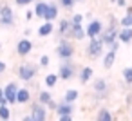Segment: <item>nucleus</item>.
I'll return each mask as SVG.
<instances>
[{"mask_svg": "<svg viewBox=\"0 0 132 121\" xmlns=\"http://www.w3.org/2000/svg\"><path fill=\"white\" fill-rule=\"evenodd\" d=\"M81 20H83V16L81 15H72V18H71V24H81Z\"/></svg>", "mask_w": 132, "mask_h": 121, "instance_id": "c756f323", "label": "nucleus"}, {"mask_svg": "<svg viewBox=\"0 0 132 121\" xmlns=\"http://www.w3.org/2000/svg\"><path fill=\"white\" fill-rule=\"evenodd\" d=\"M58 74H47L45 76V80H44V83H45V87H49V89H53V87H56V83H58Z\"/></svg>", "mask_w": 132, "mask_h": 121, "instance_id": "5701e85b", "label": "nucleus"}, {"mask_svg": "<svg viewBox=\"0 0 132 121\" xmlns=\"http://www.w3.org/2000/svg\"><path fill=\"white\" fill-rule=\"evenodd\" d=\"M92 74H94V71L90 67H81L80 69V81L81 83H89V80L92 78Z\"/></svg>", "mask_w": 132, "mask_h": 121, "instance_id": "aec40b11", "label": "nucleus"}, {"mask_svg": "<svg viewBox=\"0 0 132 121\" xmlns=\"http://www.w3.org/2000/svg\"><path fill=\"white\" fill-rule=\"evenodd\" d=\"M0 105H7V99L4 96V89L2 87H0Z\"/></svg>", "mask_w": 132, "mask_h": 121, "instance_id": "2f4dec72", "label": "nucleus"}, {"mask_svg": "<svg viewBox=\"0 0 132 121\" xmlns=\"http://www.w3.org/2000/svg\"><path fill=\"white\" fill-rule=\"evenodd\" d=\"M118 27H116V24H110L109 27H105L103 31H101V34H100V40L103 42V45H110L114 40H118Z\"/></svg>", "mask_w": 132, "mask_h": 121, "instance_id": "39448f33", "label": "nucleus"}, {"mask_svg": "<svg viewBox=\"0 0 132 121\" xmlns=\"http://www.w3.org/2000/svg\"><path fill=\"white\" fill-rule=\"evenodd\" d=\"M29 101H31V90L29 89H18V92H16V103L26 105Z\"/></svg>", "mask_w": 132, "mask_h": 121, "instance_id": "ddd939ff", "label": "nucleus"}, {"mask_svg": "<svg viewBox=\"0 0 132 121\" xmlns=\"http://www.w3.org/2000/svg\"><path fill=\"white\" fill-rule=\"evenodd\" d=\"M92 90H94L98 96H101V98H107V96H109V85H107V81L101 80V78H98V80L94 81Z\"/></svg>", "mask_w": 132, "mask_h": 121, "instance_id": "f8f14e48", "label": "nucleus"}, {"mask_svg": "<svg viewBox=\"0 0 132 121\" xmlns=\"http://www.w3.org/2000/svg\"><path fill=\"white\" fill-rule=\"evenodd\" d=\"M96 119H98V121H112V114H110V110H107V108H101V110L98 112Z\"/></svg>", "mask_w": 132, "mask_h": 121, "instance_id": "393cba45", "label": "nucleus"}, {"mask_svg": "<svg viewBox=\"0 0 132 121\" xmlns=\"http://www.w3.org/2000/svg\"><path fill=\"white\" fill-rule=\"evenodd\" d=\"M11 117V110H9V107L7 105H0V119H9Z\"/></svg>", "mask_w": 132, "mask_h": 121, "instance_id": "a878e982", "label": "nucleus"}, {"mask_svg": "<svg viewBox=\"0 0 132 121\" xmlns=\"http://www.w3.org/2000/svg\"><path fill=\"white\" fill-rule=\"evenodd\" d=\"M125 103H127V105H130V103H132V96H130V94L127 96V99H125Z\"/></svg>", "mask_w": 132, "mask_h": 121, "instance_id": "ea45409f", "label": "nucleus"}, {"mask_svg": "<svg viewBox=\"0 0 132 121\" xmlns=\"http://www.w3.org/2000/svg\"><path fill=\"white\" fill-rule=\"evenodd\" d=\"M58 119H60V121H71L72 116H71V114H62V116H58Z\"/></svg>", "mask_w": 132, "mask_h": 121, "instance_id": "f704fd0d", "label": "nucleus"}, {"mask_svg": "<svg viewBox=\"0 0 132 121\" xmlns=\"http://www.w3.org/2000/svg\"><path fill=\"white\" fill-rule=\"evenodd\" d=\"M56 18H58V6H56V4H49V6H47V11H45V15H44V20L53 22V20H56Z\"/></svg>", "mask_w": 132, "mask_h": 121, "instance_id": "dca6fc26", "label": "nucleus"}, {"mask_svg": "<svg viewBox=\"0 0 132 121\" xmlns=\"http://www.w3.org/2000/svg\"><path fill=\"white\" fill-rule=\"evenodd\" d=\"M76 65L71 62V60H63V63L60 65V69H58V78L60 80H65V81H69V80H72L74 76H76Z\"/></svg>", "mask_w": 132, "mask_h": 121, "instance_id": "7ed1b4c3", "label": "nucleus"}, {"mask_svg": "<svg viewBox=\"0 0 132 121\" xmlns=\"http://www.w3.org/2000/svg\"><path fill=\"white\" fill-rule=\"evenodd\" d=\"M101 53H103V42H101L98 36L89 38V45H87V56H89V58H92V60H96L98 56H101Z\"/></svg>", "mask_w": 132, "mask_h": 121, "instance_id": "20e7f679", "label": "nucleus"}, {"mask_svg": "<svg viewBox=\"0 0 132 121\" xmlns=\"http://www.w3.org/2000/svg\"><path fill=\"white\" fill-rule=\"evenodd\" d=\"M49 62H51V60H49V56H45V54H44V56H40V67H47V65H49Z\"/></svg>", "mask_w": 132, "mask_h": 121, "instance_id": "7c9ffc66", "label": "nucleus"}, {"mask_svg": "<svg viewBox=\"0 0 132 121\" xmlns=\"http://www.w3.org/2000/svg\"><path fill=\"white\" fill-rule=\"evenodd\" d=\"M31 51H33V42L26 36V38H22L18 44H16V54L18 56H27V54H31Z\"/></svg>", "mask_w": 132, "mask_h": 121, "instance_id": "9d476101", "label": "nucleus"}, {"mask_svg": "<svg viewBox=\"0 0 132 121\" xmlns=\"http://www.w3.org/2000/svg\"><path fill=\"white\" fill-rule=\"evenodd\" d=\"M56 107H58V103H56L54 99H51V101L47 103V108H49V110H56Z\"/></svg>", "mask_w": 132, "mask_h": 121, "instance_id": "72a5a7b5", "label": "nucleus"}, {"mask_svg": "<svg viewBox=\"0 0 132 121\" xmlns=\"http://www.w3.org/2000/svg\"><path fill=\"white\" fill-rule=\"evenodd\" d=\"M53 31H54L53 22L45 20V24H42V25L38 27V36H49V34H53Z\"/></svg>", "mask_w": 132, "mask_h": 121, "instance_id": "a211bd4d", "label": "nucleus"}, {"mask_svg": "<svg viewBox=\"0 0 132 121\" xmlns=\"http://www.w3.org/2000/svg\"><path fill=\"white\" fill-rule=\"evenodd\" d=\"M15 24V15L9 6L0 7V27H11Z\"/></svg>", "mask_w": 132, "mask_h": 121, "instance_id": "423d86ee", "label": "nucleus"}, {"mask_svg": "<svg viewBox=\"0 0 132 121\" xmlns=\"http://www.w3.org/2000/svg\"><path fill=\"white\" fill-rule=\"evenodd\" d=\"M110 2H116V0H110Z\"/></svg>", "mask_w": 132, "mask_h": 121, "instance_id": "37998d69", "label": "nucleus"}, {"mask_svg": "<svg viewBox=\"0 0 132 121\" xmlns=\"http://www.w3.org/2000/svg\"><path fill=\"white\" fill-rule=\"evenodd\" d=\"M114 62H116V51L109 49V53L103 54V69H110L114 65Z\"/></svg>", "mask_w": 132, "mask_h": 121, "instance_id": "f3484780", "label": "nucleus"}, {"mask_svg": "<svg viewBox=\"0 0 132 121\" xmlns=\"http://www.w3.org/2000/svg\"><path fill=\"white\" fill-rule=\"evenodd\" d=\"M56 29H58V34H60V36H67V34H69V29H71V20L62 18V20H60V25H58Z\"/></svg>", "mask_w": 132, "mask_h": 121, "instance_id": "6ab92c4d", "label": "nucleus"}, {"mask_svg": "<svg viewBox=\"0 0 132 121\" xmlns=\"http://www.w3.org/2000/svg\"><path fill=\"white\" fill-rule=\"evenodd\" d=\"M16 92H18V85H16L15 81H11V83L6 85L4 96H6V99H7V105H15V103H16Z\"/></svg>", "mask_w": 132, "mask_h": 121, "instance_id": "1a4fd4ad", "label": "nucleus"}, {"mask_svg": "<svg viewBox=\"0 0 132 121\" xmlns=\"http://www.w3.org/2000/svg\"><path fill=\"white\" fill-rule=\"evenodd\" d=\"M116 4L119 7H127V0H116Z\"/></svg>", "mask_w": 132, "mask_h": 121, "instance_id": "58836bf2", "label": "nucleus"}, {"mask_svg": "<svg viewBox=\"0 0 132 121\" xmlns=\"http://www.w3.org/2000/svg\"><path fill=\"white\" fill-rule=\"evenodd\" d=\"M31 2H33V0H15L16 6H29Z\"/></svg>", "mask_w": 132, "mask_h": 121, "instance_id": "473e14b6", "label": "nucleus"}, {"mask_svg": "<svg viewBox=\"0 0 132 121\" xmlns=\"http://www.w3.org/2000/svg\"><path fill=\"white\" fill-rule=\"evenodd\" d=\"M35 18V11H27L26 13V20H33Z\"/></svg>", "mask_w": 132, "mask_h": 121, "instance_id": "4c0bfd02", "label": "nucleus"}, {"mask_svg": "<svg viewBox=\"0 0 132 121\" xmlns=\"http://www.w3.org/2000/svg\"><path fill=\"white\" fill-rule=\"evenodd\" d=\"M78 98H80V92H78L76 89H69V90L63 94V101H67V103H74Z\"/></svg>", "mask_w": 132, "mask_h": 121, "instance_id": "412c9836", "label": "nucleus"}, {"mask_svg": "<svg viewBox=\"0 0 132 121\" xmlns=\"http://www.w3.org/2000/svg\"><path fill=\"white\" fill-rule=\"evenodd\" d=\"M56 54H58L60 60H71L74 56V45L65 36H62V40H60V44L56 47Z\"/></svg>", "mask_w": 132, "mask_h": 121, "instance_id": "f257e3e1", "label": "nucleus"}, {"mask_svg": "<svg viewBox=\"0 0 132 121\" xmlns=\"http://www.w3.org/2000/svg\"><path fill=\"white\" fill-rule=\"evenodd\" d=\"M0 49H2V44H0Z\"/></svg>", "mask_w": 132, "mask_h": 121, "instance_id": "c03bdc74", "label": "nucleus"}, {"mask_svg": "<svg viewBox=\"0 0 132 121\" xmlns=\"http://www.w3.org/2000/svg\"><path fill=\"white\" fill-rule=\"evenodd\" d=\"M103 31V24L100 20H92L89 22V25L85 27V36L87 38H94V36H100Z\"/></svg>", "mask_w": 132, "mask_h": 121, "instance_id": "6e6552de", "label": "nucleus"}, {"mask_svg": "<svg viewBox=\"0 0 132 121\" xmlns=\"http://www.w3.org/2000/svg\"><path fill=\"white\" fill-rule=\"evenodd\" d=\"M74 2H83V0H74Z\"/></svg>", "mask_w": 132, "mask_h": 121, "instance_id": "a19ab883", "label": "nucleus"}, {"mask_svg": "<svg viewBox=\"0 0 132 121\" xmlns=\"http://www.w3.org/2000/svg\"><path fill=\"white\" fill-rule=\"evenodd\" d=\"M123 80L127 85H132V67H125L123 69Z\"/></svg>", "mask_w": 132, "mask_h": 121, "instance_id": "bb28decb", "label": "nucleus"}, {"mask_svg": "<svg viewBox=\"0 0 132 121\" xmlns=\"http://www.w3.org/2000/svg\"><path fill=\"white\" fill-rule=\"evenodd\" d=\"M47 119V110H45V105L42 103H33L31 105V121H45Z\"/></svg>", "mask_w": 132, "mask_h": 121, "instance_id": "0eeeda50", "label": "nucleus"}, {"mask_svg": "<svg viewBox=\"0 0 132 121\" xmlns=\"http://www.w3.org/2000/svg\"><path fill=\"white\" fill-rule=\"evenodd\" d=\"M67 36H71V38H74V40H83L85 38V27L81 25V24H71V29H69V34Z\"/></svg>", "mask_w": 132, "mask_h": 121, "instance_id": "9b49d317", "label": "nucleus"}, {"mask_svg": "<svg viewBox=\"0 0 132 121\" xmlns=\"http://www.w3.org/2000/svg\"><path fill=\"white\" fill-rule=\"evenodd\" d=\"M47 2H36V6H35V16H38V18H44V15H45V11H47Z\"/></svg>", "mask_w": 132, "mask_h": 121, "instance_id": "4be33fe9", "label": "nucleus"}, {"mask_svg": "<svg viewBox=\"0 0 132 121\" xmlns=\"http://www.w3.org/2000/svg\"><path fill=\"white\" fill-rule=\"evenodd\" d=\"M51 99H53L51 92H47V90H40V92H38V103H42V105H47Z\"/></svg>", "mask_w": 132, "mask_h": 121, "instance_id": "b1692460", "label": "nucleus"}, {"mask_svg": "<svg viewBox=\"0 0 132 121\" xmlns=\"http://www.w3.org/2000/svg\"><path fill=\"white\" fill-rule=\"evenodd\" d=\"M130 27H132V18H130Z\"/></svg>", "mask_w": 132, "mask_h": 121, "instance_id": "79ce46f5", "label": "nucleus"}, {"mask_svg": "<svg viewBox=\"0 0 132 121\" xmlns=\"http://www.w3.org/2000/svg\"><path fill=\"white\" fill-rule=\"evenodd\" d=\"M74 112V103H67V101H60L58 107H56V114L62 116V114H72Z\"/></svg>", "mask_w": 132, "mask_h": 121, "instance_id": "4468645a", "label": "nucleus"}, {"mask_svg": "<svg viewBox=\"0 0 132 121\" xmlns=\"http://www.w3.org/2000/svg\"><path fill=\"white\" fill-rule=\"evenodd\" d=\"M0 7H2V4H0Z\"/></svg>", "mask_w": 132, "mask_h": 121, "instance_id": "a18cd8bd", "label": "nucleus"}, {"mask_svg": "<svg viewBox=\"0 0 132 121\" xmlns=\"http://www.w3.org/2000/svg\"><path fill=\"white\" fill-rule=\"evenodd\" d=\"M130 18H132V13H127V15L119 20V24H121L123 27H130Z\"/></svg>", "mask_w": 132, "mask_h": 121, "instance_id": "cd10ccee", "label": "nucleus"}, {"mask_svg": "<svg viewBox=\"0 0 132 121\" xmlns=\"http://www.w3.org/2000/svg\"><path fill=\"white\" fill-rule=\"evenodd\" d=\"M109 47H110L112 51H116V53H118V49H119V42H118V40H114V42H112Z\"/></svg>", "mask_w": 132, "mask_h": 121, "instance_id": "c9c22d12", "label": "nucleus"}, {"mask_svg": "<svg viewBox=\"0 0 132 121\" xmlns=\"http://www.w3.org/2000/svg\"><path fill=\"white\" fill-rule=\"evenodd\" d=\"M118 40L121 44H130L132 42V27H123L118 33Z\"/></svg>", "mask_w": 132, "mask_h": 121, "instance_id": "2eb2a0df", "label": "nucleus"}, {"mask_svg": "<svg viewBox=\"0 0 132 121\" xmlns=\"http://www.w3.org/2000/svg\"><path fill=\"white\" fill-rule=\"evenodd\" d=\"M16 74H18V78L22 81H33V78L38 74V65H35V63H22L18 67Z\"/></svg>", "mask_w": 132, "mask_h": 121, "instance_id": "f03ea898", "label": "nucleus"}, {"mask_svg": "<svg viewBox=\"0 0 132 121\" xmlns=\"http://www.w3.org/2000/svg\"><path fill=\"white\" fill-rule=\"evenodd\" d=\"M6 69H7V65H6L2 60H0V74H4V72H6Z\"/></svg>", "mask_w": 132, "mask_h": 121, "instance_id": "e433bc0d", "label": "nucleus"}, {"mask_svg": "<svg viewBox=\"0 0 132 121\" xmlns=\"http://www.w3.org/2000/svg\"><path fill=\"white\" fill-rule=\"evenodd\" d=\"M60 6L65 7V9H71L74 6V0H60Z\"/></svg>", "mask_w": 132, "mask_h": 121, "instance_id": "c85d7f7f", "label": "nucleus"}]
</instances>
